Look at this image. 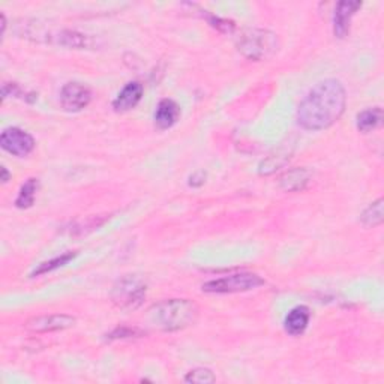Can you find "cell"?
Segmentation results:
<instances>
[{
    "mask_svg": "<svg viewBox=\"0 0 384 384\" xmlns=\"http://www.w3.org/2000/svg\"><path fill=\"white\" fill-rule=\"evenodd\" d=\"M347 107V92L342 83L327 78L317 83L299 104L296 119L305 131H323L335 125Z\"/></svg>",
    "mask_w": 384,
    "mask_h": 384,
    "instance_id": "6da1fadb",
    "label": "cell"
},
{
    "mask_svg": "<svg viewBox=\"0 0 384 384\" xmlns=\"http://www.w3.org/2000/svg\"><path fill=\"white\" fill-rule=\"evenodd\" d=\"M152 325L164 332H178L190 327L199 317V306L190 299H170L149 311Z\"/></svg>",
    "mask_w": 384,
    "mask_h": 384,
    "instance_id": "7a4b0ae2",
    "label": "cell"
},
{
    "mask_svg": "<svg viewBox=\"0 0 384 384\" xmlns=\"http://www.w3.org/2000/svg\"><path fill=\"white\" fill-rule=\"evenodd\" d=\"M237 48L246 59L262 62L278 53L279 39L267 29H249L239 38Z\"/></svg>",
    "mask_w": 384,
    "mask_h": 384,
    "instance_id": "3957f363",
    "label": "cell"
},
{
    "mask_svg": "<svg viewBox=\"0 0 384 384\" xmlns=\"http://www.w3.org/2000/svg\"><path fill=\"white\" fill-rule=\"evenodd\" d=\"M148 285L137 275H127L113 285L110 297L120 309H137L146 299Z\"/></svg>",
    "mask_w": 384,
    "mask_h": 384,
    "instance_id": "277c9868",
    "label": "cell"
},
{
    "mask_svg": "<svg viewBox=\"0 0 384 384\" xmlns=\"http://www.w3.org/2000/svg\"><path fill=\"white\" fill-rule=\"evenodd\" d=\"M262 285H264V279L260 275L242 272L207 281L201 285V290L204 293L211 294H233L251 292V290H255Z\"/></svg>",
    "mask_w": 384,
    "mask_h": 384,
    "instance_id": "5b68a950",
    "label": "cell"
},
{
    "mask_svg": "<svg viewBox=\"0 0 384 384\" xmlns=\"http://www.w3.org/2000/svg\"><path fill=\"white\" fill-rule=\"evenodd\" d=\"M0 146L18 158L29 157L35 149V140L29 132L20 128H8L0 136Z\"/></svg>",
    "mask_w": 384,
    "mask_h": 384,
    "instance_id": "8992f818",
    "label": "cell"
},
{
    "mask_svg": "<svg viewBox=\"0 0 384 384\" xmlns=\"http://www.w3.org/2000/svg\"><path fill=\"white\" fill-rule=\"evenodd\" d=\"M92 101V92L81 83H66L60 92V104L69 113L85 110Z\"/></svg>",
    "mask_w": 384,
    "mask_h": 384,
    "instance_id": "52a82bcc",
    "label": "cell"
},
{
    "mask_svg": "<svg viewBox=\"0 0 384 384\" xmlns=\"http://www.w3.org/2000/svg\"><path fill=\"white\" fill-rule=\"evenodd\" d=\"M76 317L68 314H51V315H41L29 320L26 323V329L35 334H47V332H57L65 330L76 325Z\"/></svg>",
    "mask_w": 384,
    "mask_h": 384,
    "instance_id": "ba28073f",
    "label": "cell"
},
{
    "mask_svg": "<svg viewBox=\"0 0 384 384\" xmlns=\"http://www.w3.org/2000/svg\"><path fill=\"white\" fill-rule=\"evenodd\" d=\"M362 8V2H339L334 14V34L338 39H344L350 34V24L353 17Z\"/></svg>",
    "mask_w": 384,
    "mask_h": 384,
    "instance_id": "9c48e42d",
    "label": "cell"
},
{
    "mask_svg": "<svg viewBox=\"0 0 384 384\" xmlns=\"http://www.w3.org/2000/svg\"><path fill=\"white\" fill-rule=\"evenodd\" d=\"M143 92H144V89H143L141 83H138V81L128 83V85L119 92L116 99L113 101L114 111L125 113V111L132 110L134 107H137L138 102L143 98Z\"/></svg>",
    "mask_w": 384,
    "mask_h": 384,
    "instance_id": "30bf717a",
    "label": "cell"
},
{
    "mask_svg": "<svg viewBox=\"0 0 384 384\" xmlns=\"http://www.w3.org/2000/svg\"><path fill=\"white\" fill-rule=\"evenodd\" d=\"M155 125L159 129H170L178 123L180 118V107L173 99L159 101L157 110H155Z\"/></svg>",
    "mask_w": 384,
    "mask_h": 384,
    "instance_id": "8fae6325",
    "label": "cell"
},
{
    "mask_svg": "<svg viewBox=\"0 0 384 384\" xmlns=\"http://www.w3.org/2000/svg\"><path fill=\"white\" fill-rule=\"evenodd\" d=\"M311 320V311L308 306H296L290 311L288 315L284 320V329L288 335L299 336L306 330Z\"/></svg>",
    "mask_w": 384,
    "mask_h": 384,
    "instance_id": "7c38bea8",
    "label": "cell"
},
{
    "mask_svg": "<svg viewBox=\"0 0 384 384\" xmlns=\"http://www.w3.org/2000/svg\"><path fill=\"white\" fill-rule=\"evenodd\" d=\"M311 179H313V173L308 169H293L284 173L279 185L287 192H299L306 188Z\"/></svg>",
    "mask_w": 384,
    "mask_h": 384,
    "instance_id": "4fadbf2b",
    "label": "cell"
},
{
    "mask_svg": "<svg viewBox=\"0 0 384 384\" xmlns=\"http://www.w3.org/2000/svg\"><path fill=\"white\" fill-rule=\"evenodd\" d=\"M383 118H384V114L380 107H372L368 110H363L357 114L356 127L363 134L371 132L374 129H377L378 127H381Z\"/></svg>",
    "mask_w": 384,
    "mask_h": 384,
    "instance_id": "5bb4252c",
    "label": "cell"
},
{
    "mask_svg": "<svg viewBox=\"0 0 384 384\" xmlns=\"http://www.w3.org/2000/svg\"><path fill=\"white\" fill-rule=\"evenodd\" d=\"M290 158H292V152H290L287 148H281L275 153L269 155L264 161L260 162V165H258V173L262 176L272 174L276 170L284 167V165L290 161Z\"/></svg>",
    "mask_w": 384,
    "mask_h": 384,
    "instance_id": "9a60e30c",
    "label": "cell"
},
{
    "mask_svg": "<svg viewBox=\"0 0 384 384\" xmlns=\"http://www.w3.org/2000/svg\"><path fill=\"white\" fill-rule=\"evenodd\" d=\"M78 255L77 251H68L65 254H62L59 257H55V258H51V260L48 262H44V263H41L35 271L30 273V276L35 278V276H41V275H45V273H50V272H53L56 271V269H60V267H64L66 266L69 262L74 260V258Z\"/></svg>",
    "mask_w": 384,
    "mask_h": 384,
    "instance_id": "2e32d148",
    "label": "cell"
},
{
    "mask_svg": "<svg viewBox=\"0 0 384 384\" xmlns=\"http://www.w3.org/2000/svg\"><path fill=\"white\" fill-rule=\"evenodd\" d=\"M39 188V180L35 178H30L26 180V183L20 188V192L15 200V207L18 209H29L35 203V197Z\"/></svg>",
    "mask_w": 384,
    "mask_h": 384,
    "instance_id": "e0dca14e",
    "label": "cell"
},
{
    "mask_svg": "<svg viewBox=\"0 0 384 384\" xmlns=\"http://www.w3.org/2000/svg\"><path fill=\"white\" fill-rule=\"evenodd\" d=\"M384 221V200L378 199L371 203L360 215V222L365 227H377Z\"/></svg>",
    "mask_w": 384,
    "mask_h": 384,
    "instance_id": "ac0fdd59",
    "label": "cell"
},
{
    "mask_svg": "<svg viewBox=\"0 0 384 384\" xmlns=\"http://www.w3.org/2000/svg\"><path fill=\"white\" fill-rule=\"evenodd\" d=\"M183 380L185 383H192V384H209V383H215L216 377L209 368H195L186 374Z\"/></svg>",
    "mask_w": 384,
    "mask_h": 384,
    "instance_id": "d6986e66",
    "label": "cell"
},
{
    "mask_svg": "<svg viewBox=\"0 0 384 384\" xmlns=\"http://www.w3.org/2000/svg\"><path fill=\"white\" fill-rule=\"evenodd\" d=\"M2 97H3V99H6L8 97H15V98H20V99H26L29 102H30V99L27 97L36 98L34 93L24 92L18 85H15V83H5L3 87H2Z\"/></svg>",
    "mask_w": 384,
    "mask_h": 384,
    "instance_id": "ffe728a7",
    "label": "cell"
},
{
    "mask_svg": "<svg viewBox=\"0 0 384 384\" xmlns=\"http://www.w3.org/2000/svg\"><path fill=\"white\" fill-rule=\"evenodd\" d=\"M143 332L137 327H118L114 329L110 335H107V339H125V338H134V336H141Z\"/></svg>",
    "mask_w": 384,
    "mask_h": 384,
    "instance_id": "44dd1931",
    "label": "cell"
},
{
    "mask_svg": "<svg viewBox=\"0 0 384 384\" xmlns=\"http://www.w3.org/2000/svg\"><path fill=\"white\" fill-rule=\"evenodd\" d=\"M209 23H211L212 27L218 29L222 34H232L233 30L236 29V24L233 22H230V20L220 18V17H215V15L209 17Z\"/></svg>",
    "mask_w": 384,
    "mask_h": 384,
    "instance_id": "7402d4cb",
    "label": "cell"
},
{
    "mask_svg": "<svg viewBox=\"0 0 384 384\" xmlns=\"http://www.w3.org/2000/svg\"><path fill=\"white\" fill-rule=\"evenodd\" d=\"M204 182H206L204 171H197L190 178V186H192V188H199V186L204 185Z\"/></svg>",
    "mask_w": 384,
    "mask_h": 384,
    "instance_id": "603a6c76",
    "label": "cell"
},
{
    "mask_svg": "<svg viewBox=\"0 0 384 384\" xmlns=\"http://www.w3.org/2000/svg\"><path fill=\"white\" fill-rule=\"evenodd\" d=\"M0 171H2V182L6 183L9 180V178H11V174H9L6 167H2V170H0Z\"/></svg>",
    "mask_w": 384,
    "mask_h": 384,
    "instance_id": "cb8c5ba5",
    "label": "cell"
}]
</instances>
